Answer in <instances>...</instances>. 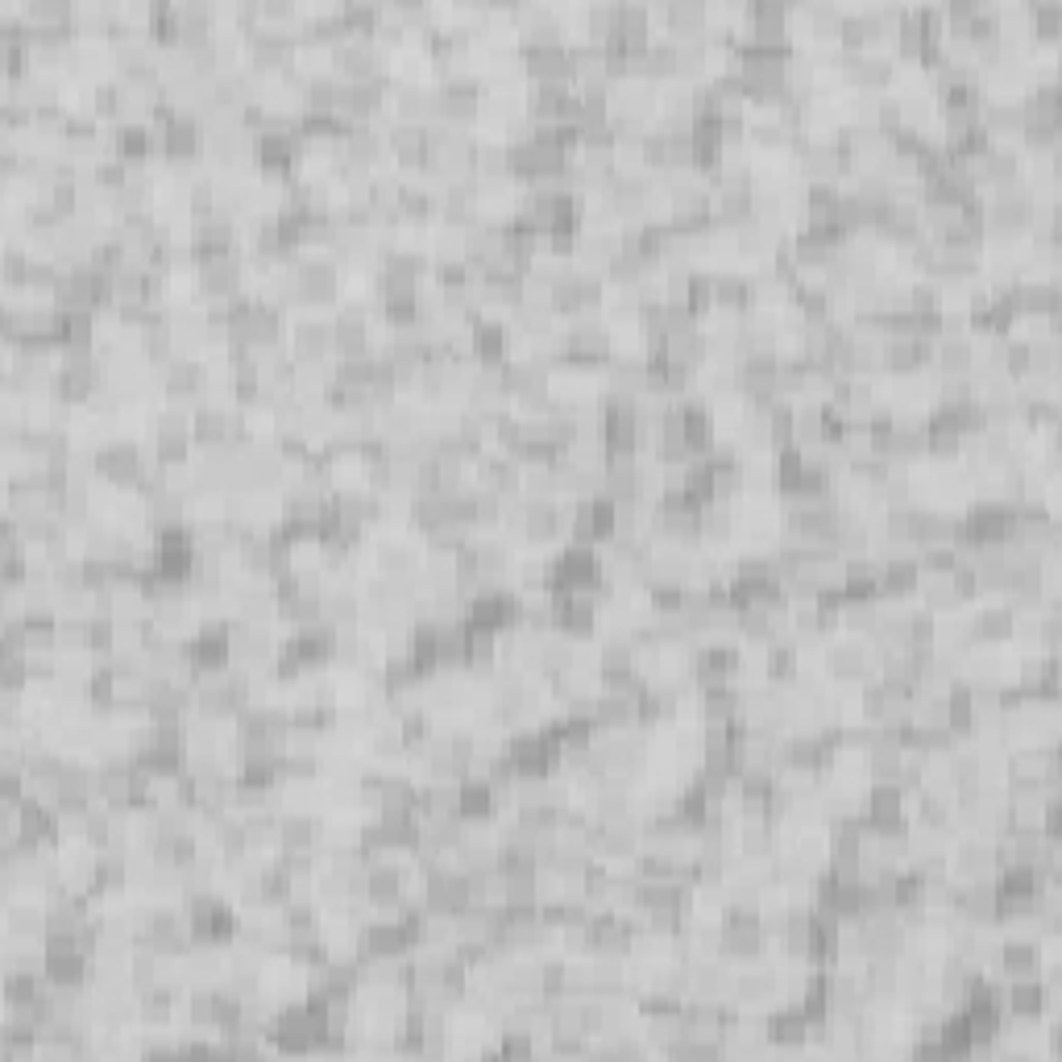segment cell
<instances>
[{
    "mask_svg": "<svg viewBox=\"0 0 1062 1062\" xmlns=\"http://www.w3.org/2000/svg\"><path fill=\"white\" fill-rule=\"evenodd\" d=\"M610 349H614V336H610L606 320H598V315H577L561 333V357L573 361V366L610 361Z\"/></svg>",
    "mask_w": 1062,
    "mask_h": 1062,
    "instance_id": "obj_1",
    "label": "cell"
},
{
    "mask_svg": "<svg viewBox=\"0 0 1062 1062\" xmlns=\"http://www.w3.org/2000/svg\"><path fill=\"white\" fill-rule=\"evenodd\" d=\"M96 474H105L108 481H117V486H133V481H142V453H138V444H129V440H105L100 444V453H96Z\"/></svg>",
    "mask_w": 1062,
    "mask_h": 1062,
    "instance_id": "obj_2",
    "label": "cell"
},
{
    "mask_svg": "<svg viewBox=\"0 0 1062 1062\" xmlns=\"http://www.w3.org/2000/svg\"><path fill=\"white\" fill-rule=\"evenodd\" d=\"M386 146H391V154H395L403 167H428L432 163L428 126H416V121H395L391 133H386Z\"/></svg>",
    "mask_w": 1062,
    "mask_h": 1062,
    "instance_id": "obj_3",
    "label": "cell"
},
{
    "mask_svg": "<svg viewBox=\"0 0 1062 1062\" xmlns=\"http://www.w3.org/2000/svg\"><path fill=\"white\" fill-rule=\"evenodd\" d=\"M1000 958V976L1009 979V983H1025V979H1041V951L1038 942H1029V938H1009L1004 946L997 951Z\"/></svg>",
    "mask_w": 1062,
    "mask_h": 1062,
    "instance_id": "obj_4",
    "label": "cell"
},
{
    "mask_svg": "<svg viewBox=\"0 0 1062 1062\" xmlns=\"http://www.w3.org/2000/svg\"><path fill=\"white\" fill-rule=\"evenodd\" d=\"M195 287H200V295L204 299H232L237 295V287H241V262H237V253H229V258H212V262H204V266H195Z\"/></svg>",
    "mask_w": 1062,
    "mask_h": 1062,
    "instance_id": "obj_5",
    "label": "cell"
},
{
    "mask_svg": "<svg viewBox=\"0 0 1062 1062\" xmlns=\"http://www.w3.org/2000/svg\"><path fill=\"white\" fill-rule=\"evenodd\" d=\"M847 59V75H851L855 84L863 87V92H875V87H884L888 80H893V55H884V50H851V55H843Z\"/></svg>",
    "mask_w": 1062,
    "mask_h": 1062,
    "instance_id": "obj_6",
    "label": "cell"
},
{
    "mask_svg": "<svg viewBox=\"0 0 1062 1062\" xmlns=\"http://www.w3.org/2000/svg\"><path fill=\"white\" fill-rule=\"evenodd\" d=\"M208 386V370L195 357H170L163 366V391L170 398H195Z\"/></svg>",
    "mask_w": 1062,
    "mask_h": 1062,
    "instance_id": "obj_7",
    "label": "cell"
},
{
    "mask_svg": "<svg viewBox=\"0 0 1062 1062\" xmlns=\"http://www.w3.org/2000/svg\"><path fill=\"white\" fill-rule=\"evenodd\" d=\"M826 665H831V677H834V681H851V685H863V681L872 677V652L859 644V640H847V644H834L831 647Z\"/></svg>",
    "mask_w": 1062,
    "mask_h": 1062,
    "instance_id": "obj_8",
    "label": "cell"
},
{
    "mask_svg": "<svg viewBox=\"0 0 1062 1062\" xmlns=\"http://www.w3.org/2000/svg\"><path fill=\"white\" fill-rule=\"evenodd\" d=\"M291 345L299 361H329V354L336 349L333 324H324V320H299L291 333Z\"/></svg>",
    "mask_w": 1062,
    "mask_h": 1062,
    "instance_id": "obj_9",
    "label": "cell"
},
{
    "mask_svg": "<svg viewBox=\"0 0 1062 1062\" xmlns=\"http://www.w3.org/2000/svg\"><path fill=\"white\" fill-rule=\"evenodd\" d=\"M87 958L84 951H46L43 971L50 988H84L87 983Z\"/></svg>",
    "mask_w": 1062,
    "mask_h": 1062,
    "instance_id": "obj_10",
    "label": "cell"
},
{
    "mask_svg": "<svg viewBox=\"0 0 1062 1062\" xmlns=\"http://www.w3.org/2000/svg\"><path fill=\"white\" fill-rule=\"evenodd\" d=\"M979 988V967L963 963V958H946L938 971V997L946 1004H963Z\"/></svg>",
    "mask_w": 1062,
    "mask_h": 1062,
    "instance_id": "obj_11",
    "label": "cell"
},
{
    "mask_svg": "<svg viewBox=\"0 0 1062 1062\" xmlns=\"http://www.w3.org/2000/svg\"><path fill=\"white\" fill-rule=\"evenodd\" d=\"M320 843V831L308 813H287L278 818V851L283 855H312Z\"/></svg>",
    "mask_w": 1062,
    "mask_h": 1062,
    "instance_id": "obj_12",
    "label": "cell"
},
{
    "mask_svg": "<svg viewBox=\"0 0 1062 1062\" xmlns=\"http://www.w3.org/2000/svg\"><path fill=\"white\" fill-rule=\"evenodd\" d=\"M983 129L988 138L992 133H1025V100L1021 96H997V100H983Z\"/></svg>",
    "mask_w": 1062,
    "mask_h": 1062,
    "instance_id": "obj_13",
    "label": "cell"
},
{
    "mask_svg": "<svg viewBox=\"0 0 1062 1062\" xmlns=\"http://www.w3.org/2000/svg\"><path fill=\"white\" fill-rule=\"evenodd\" d=\"M780 988H785V983H780V971H772V967L768 971H764V967H751L748 976L735 979V997L743 1000V1004H760V1009H764L768 1000L780 997Z\"/></svg>",
    "mask_w": 1062,
    "mask_h": 1062,
    "instance_id": "obj_14",
    "label": "cell"
},
{
    "mask_svg": "<svg viewBox=\"0 0 1062 1062\" xmlns=\"http://www.w3.org/2000/svg\"><path fill=\"white\" fill-rule=\"evenodd\" d=\"M1017 631V610L1004 602V606H988L983 614H976L971 619V640H983V644H1000V640H1009Z\"/></svg>",
    "mask_w": 1062,
    "mask_h": 1062,
    "instance_id": "obj_15",
    "label": "cell"
},
{
    "mask_svg": "<svg viewBox=\"0 0 1062 1062\" xmlns=\"http://www.w3.org/2000/svg\"><path fill=\"white\" fill-rule=\"evenodd\" d=\"M665 25L668 38L706 34V4L702 0H672V4H665Z\"/></svg>",
    "mask_w": 1062,
    "mask_h": 1062,
    "instance_id": "obj_16",
    "label": "cell"
},
{
    "mask_svg": "<svg viewBox=\"0 0 1062 1062\" xmlns=\"http://www.w3.org/2000/svg\"><path fill=\"white\" fill-rule=\"evenodd\" d=\"M9 938H22V942H43V938H46V909H34V905H9Z\"/></svg>",
    "mask_w": 1062,
    "mask_h": 1062,
    "instance_id": "obj_17",
    "label": "cell"
},
{
    "mask_svg": "<svg viewBox=\"0 0 1062 1062\" xmlns=\"http://www.w3.org/2000/svg\"><path fill=\"white\" fill-rule=\"evenodd\" d=\"M378 564H382L386 577H416L419 573V557L403 540L382 544V548H378Z\"/></svg>",
    "mask_w": 1062,
    "mask_h": 1062,
    "instance_id": "obj_18",
    "label": "cell"
},
{
    "mask_svg": "<svg viewBox=\"0 0 1062 1062\" xmlns=\"http://www.w3.org/2000/svg\"><path fill=\"white\" fill-rule=\"evenodd\" d=\"M357 614H361V598H357L354 589H333V594H324V623H333L336 631H341V627H354Z\"/></svg>",
    "mask_w": 1062,
    "mask_h": 1062,
    "instance_id": "obj_19",
    "label": "cell"
},
{
    "mask_svg": "<svg viewBox=\"0 0 1062 1062\" xmlns=\"http://www.w3.org/2000/svg\"><path fill=\"white\" fill-rule=\"evenodd\" d=\"M772 822H743V831H739V851H743V859H751V863H764L772 855Z\"/></svg>",
    "mask_w": 1062,
    "mask_h": 1062,
    "instance_id": "obj_20",
    "label": "cell"
},
{
    "mask_svg": "<svg viewBox=\"0 0 1062 1062\" xmlns=\"http://www.w3.org/2000/svg\"><path fill=\"white\" fill-rule=\"evenodd\" d=\"M138 1009H142V1021H146V1025H154V1029H158V1025H167L170 1013H175V1000H170V988H163V983H154L150 992H142V997H138Z\"/></svg>",
    "mask_w": 1062,
    "mask_h": 1062,
    "instance_id": "obj_21",
    "label": "cell"
},
{
    "mask_svg": "<svg viewBox=\"0 0 1062 1062\" xmlns=\"http://www.w3.org/2000/svg\"><path fill=\"white\" fill-rule=\"evenodd\" d=\"M1029 25L1041 38H1054V29L1062 25V4H1029Z\"/></svg>",
    "mask_w": 1062,
    "mask_h": 1062,
    "instance_id": "obj_22",
    "label": "cell"
}]
</instances>
